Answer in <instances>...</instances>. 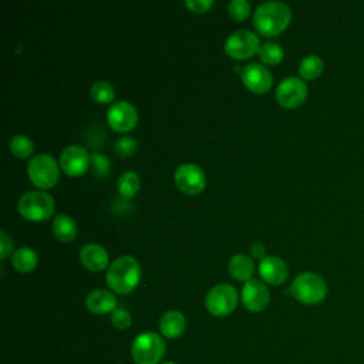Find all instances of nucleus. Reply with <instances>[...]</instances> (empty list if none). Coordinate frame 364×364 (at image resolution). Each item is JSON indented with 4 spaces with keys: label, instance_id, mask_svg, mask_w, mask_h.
<instances>
[{
    "label": "nucleus",
    "instance_id": "nucleus-13",
    "mask_svg": "<svg viewBox=\"0 0 364 364\" xmlns=\"http://www.w3.org/2000/svg\"><path fill=\"white\" fill-rule=\"evenodd\" d=\"M240 299L243 306L249 311L257 313L266 309L270 300V294H269V289L263 282L252 279L243 284Z\"/></svg>",
    "mask_w": 364,
    "mask_h": 364
},
{
    "label": "nucleus",
    "instance_id": "nucleus-23",
    "mask_svg": "<svg viewBox=\"0 0 364 364\" xmlns=\"http://www.w3.org/2000/svg\"><path fill=\"white\" fill-rule=\"evenodd\" d=\"M139 185H141V181H139L138 173L134 172V171H125L118 178L117 188H118V192H119V195L122 198L129 199V198H132L138 192Z\"/></svg>",
    "mask_w": 364,
    "mask_h": 364
},
{
    "label": "nucleus",
    "instance_id": "nucleus-20",
    "mask_svg": "<svg viewBox=\"0 0 364 364\" xmlns=\"http://www.w3.org/2000/svg\"><path fill=\"white\" fill-rule=\"evenodd\" d=\"M53 233L60 242H71L77 235V225L71 216L58 213L53 219Z\"/></svg>",
    "mask_w": 364,
    "mask_h": 364
},
{
    "label": "nucleus",
    "instance_id": "nucleus-19",
    "mask_svg": "<svg viewBox=\"0 0 364 364\" xmlns=\"http://www.w3.org/2000/svg\"><path fill=\"white\" fill-rule=\"evenodd\" d=\"M228 270L235 280L246 283V282L252 280V276L255 272V264L249 256L239 253V255H235L230 257V260L228 263Z\"/></svg>",
    "mask_w": 364,
    "mask_h": 364
},
{
    "label": "nucleus",
    "instance_id": "nucleus-7",
    "mask_svg": "<svg viewBox=\"0 0 364 364\" xmlns=\"http://www.w3.org/2000/svg\"><path fill=\"white\" fill-rule=\"evenodd\" d=\"M237 300L239 296L236 289L228 283H220L208 291L205 297V306L212 316L225 317L236 309Z\"/></svg>",
    "mask_w": 364,
    "mask_h": 364
},
{
    "label": "nucleus",
    "instance_id": "nucleus-34",
    "mask_svg": "<svg viewBox=\"0 0 364 364\" xmlns=\"http://www.w3.org/2000/svg\"><path fill=\"white\" fill-rule=\"evenodd\" d=\"M162 364H176V363H172V361H166V363H162Z\"/></svg>",
    "mask_w": 364,
    "mask_h": 364
},
{
    "label": "nucleus",
    "instance_id": "nucleus-21",
    "mask_svg": "<svg viewBox=\"0 0 364 364\" xmlns=\"http://www.w3.org/2000/svg\"><path fill=\"white\" fill-rule=\"evenodd\" d=\"M37 262H38L37 253L31 247H26V246L18 247L11 255L13 267L21 273H28L34 270V267L37 266Z\"/></svg>",
    "mask_w": 364,
    "mask_h": 364
},
{
    "label": "nucleus",
    "instance_id": "nucleus-16",
    "mask_svg": "<svg viewBox=\"0 0 364 364\" xmlns=\"http://www.w3.org/2000/svg\"><path fill=\"white\" fill-rule=\"evenodd\" d=\"M85 307L94 314L112 313L117 309V297L105 289H95L85 297Z\"/></svg>",
    "mask_w": 364,
    "mask_h": 364
},
{
    "label": "nucleus",
    "instance_id": "nucleus-15",
    "mask_svg": "<svg viewBox=\"0 0 364 364\" xmlns=\"http://www.w3.org/2000/svg\"><path fill=\"white\" fill-rule=\"evenodd\" d=\"M259 274L260 277L273 286H279L286 282L289 276V267L282 257L266 256L259 262Z\"/></svg>",
    "mask_w": 364,
    "mask_h": 364
},
{
    "label": "nucleus",
    "instance_id": "nucleus-24",
    "mask_svg": "<svg viewBox=\"0 0 364 364\" xmlns=\"http://www.w3.org/2000/svg\"><path fill=\"white\" fill-rule=\"evenodd\" d=\"M257 54H259L260 60L264 64L274 65V64H279L283 60L284 51H283V48H282V46L279 43H276V41H266V43H263L260 46Z\"/></svg>",
    "mask_w": 364,
    "mask_h": 364
},
{
    "label": "nucleus",
    "instance_id": "nucleus-28",
    "mask_svg": "<svg viewBox=\"0 0 364 364\" xmlns=\"http://www.w3.org/2000/svg\"><path fill=\"white\" fill-rule=\"evenodd\" d=\"M111 323L115 328L118 330H127L131 326V314L121 307H117L112 313H111Z\"/></svg>",
    "mask_w": 364,
    "mask_h": 364
},
{
    "label": "nucleus",
    "instance_id": "nucleus-2",
    "mask_svg": "<svg viewBox=\"0 0 364 364\" xmlns=\"http://www.w3.org/2000/svg\"><path fill=\"white\" fill-rule=\"evenodd\" d=\"M291 20V10L283 1H264L253 13L255 28L267 37L282 33Z\"/></svg>",
    "mask_w": 364,
    "mask_h": 364
},
{
    "label": "nucleus",
    "instance_id": "nucleus-8",
    "mask_svg": "<svg viewBox=\"0 0 364 364\" xmlns=\"http://www.w3.org/2000/svg\"><path fill=\"white\" fill-rule=\"evenodd\" d=\"M259 37L250 30H237L232 33L225 41V53L236 60H246L259 53Z\"/></svg>",
    "mask_w": 364,
    "mask_h": 364
},
{
    "label": "nucleus",
    "instance_id": "nucleus-12",
    "mask_svg": "<svg viewBox=\"0 0 364 364\" xmlns=\"http://www.w3.org/2000/svg\"><path fill=\"white\" fill-rule=\"evenodd\" d=\"M91 164V156L80 145H68L61 151L60 166L70 176L82 175Z\"/></svg>",
    "mask_w": 364,
    "mask_h": 364
},
{
    "label": "nucleus",
    "instance_id": "nucleus-33",
    "mask_svg": "<svg viewBox=\"0 0 364 364\" xmlns=\"http://www.w3.org/2000/svg\"><path fill=\"white\" fill-rule=\"evenodd\" d=\"M250 252H252V255L255 256V257H257V259H263V255H264V246L262 245V243H253L252 246H250Z\"/></svg>",
    "mask_w": 364,
    "mask_h": 364
},
{
    "label": "nucleus",
    "instance_id": "nucleus-10",
    "mask_svg": "<svg viewBox=\"0 0 364 364\" xmlns=\"http://www.w3.org/2000/svg\"><path fill=\"white\" fill-rule=\"evenodd\" d=\"M307 85L299 77H286L276 88V100L284 108H296L304 102Z\"/></svg>",
    "mask_w": 364,
    "mask_h": 364
},
{
    "label": "nucleus",
    "instance_id": "nucleus-18",
    "mask_svg": "<svg viewBox=\"0 0 364 364\" xmlns=\"http://www.w3.org/2000/svg\"><path fill=\"white\" fill-rule=\"evenodd\" d=\"M186 328V318L178 310H168L159 318V330L166 338H178Z\"/></svg>",
    "mask_w": 364,
    "mask_h": 364
},
{
    "label": "nucleus",
    "instance_id": "nucleus-9",
    "mask_svg": "<svg viewBox=\"0 0 364 364\" xmlns=\"http://www.w3.org/2000/svg\"><path fill=\"white\" fill-rule=\"evenodd\" d=\"M173 181L178 189L186 195H198L206 186V175L196 164H182L173 173Z\"/></svg>",
    "mask_w": 364,
    "mask_h": 364
},
{
    "label": "nucleus",
    "instance_id": "nucleus-27",
    "mask_svg": "<svg viewBox=\"0 0 364 364\" xmlns=\"http://www.w3.org/2000/svg\"><path fill=\"white\" fill-rule=\"evenodd\" d=\"M250 3L246 0H232L228 6V13L233 20L243 21L250 14Z\"/></svg>",
    "mask_w": 364,
    "mask_h": 364
},
{
    "label": "nucleus",
    "instance_id": "nucleus-3",
    "mask_svg": "<svg viewBox=\"0 0 364 364\" xmlns=\"http://www.w3.org/2000/svg\"><path fill=\"white\" fill-rule=\"evenodd\" d=\"M290 293L303 304H317L327 296V284L321 276L313 272H303L291 282Z\"/></svg>",
    "mask_w": 364,
    "mask_h": 364
},
{
    "label": "nucleus",
    "instance_id": "nucleus-11",
    "mask_svg": "<svg viewBox=\"0 0 364 364\" xmlns=\"http://www.w3.org/2000/svg\"><path fill=\"white\" fill-rule=\"evenodd\" d=\"M107 122L117 132H128L138 122V111L128 101H117L107 112Z\"/></svg>",
    "mask_w": 364,
    "mask_h": 364
},
{
    "label": "nucleus",
    "instance_id": "nucleus-29",
    "mask_svg": "<svg viewBox=\"0 0 364 364\" xmlns=\"http://www.w3.org/2000/svg\"><path fill=\"white\" fill-rule=\"evenodd\" d=\"M136 146H138V144L134 138L122 136V138L117 139L114 149L119 156H129L136 151Z\"/></svg>",
    "mask_w": 364,
    "mask_h": 364
},
{
    "label": "nucleus",
    "instance_id": "nucleus-14",
    "mask_svg": "<svg viewBox=\"0 0 364 364\" xmlns=\"http://www.w3.org/2000/svg\"><path fill=\"white\" fill-rule=\"evenodd\" d=\"M240 77L243 84L256 94L267 92L273 84L272 73L259 63H250L245 65Z\"/></svg>",
    "mask_w": 364,
    "mask_h": 364
},
{
    "label": "nucleus",
    "instance_id": "nucleus-25",
    "mask_svg": "<svg viewBox=\"0 0 364 364\" xmlns=\"http://www.w3.org/2000/svg\"><path fill=\"white\" fill-rule=\"evenodd\" d=\"M10 152L16 158H28L34 152V142L24 134H17L10 139Z\"/></svg>",
    "mask_w": 364,
    "mask_h": 364
},
{
    "label": "nucleus",
    "instance_id": "nucleus-6",
    "mask_svg": "<svg viewBox=\"0 0 364 364\" xmlns=\"http://www.w3.org/2000/svg\"><path fill=\"white\" fill-rule=\"evenodd\" d=\"M27 173L30 181L36 186L41 189H48L57 183L60 169L57 161L51 155L37 154L28 161Z\"/></svg>",
    "mask_w": 364,
    "mask_h": 364
},
{
    "label": "nucleus",
    "instance_id": "nucleus-17",
    "mask_svg": "<svg viewBox=\"0 0 364 364\" xmlns=\"http://www.w3.org/2000/svg\"><path fill=\"white\" fill-rule=\"evenodd\" d=\"M80 262L91 272H101L108 266V253L101 245L88 243L80 250Z\"/></svg>",
    "mask_w": 364,
    "mask_h": 364
},
{
    "label": "nucleus",
    "instance_id": "nucleus-26",
    "mask_svg": "<svg viewBox=\"0 0 364 364\" xmlns=\"http://www.w3.org/2000/svg\"><path fill=\"white\" fill-rule=\"evenodd\" d=\"M90 95L91 98L95 101V102H100V104H107V102H111L114 100V95H115V91H114V87L107 82V81H95L91 88H90Z\"/></svg>",
    "mask_w": 364,
    "mask_h": 364
},
{
    "label": "nucleus",
    "instance_id": "nucleus-32",
    "mask_svg": "<svg viewBox=\"0 0 364 364\" xmlns=\"http://www.w3.org/2000/svg\"><path fill=\"white\" fill-rule=\"evenodd\" d=\"M13 250V242L6 230L0 232V257L4 260Z\"/></svg>",
    "mask_w": 364,
    "mask_h": 364
},
{
    "label": "nucleus",
    "instance_id": "nucleus-31",
    "mask_svg": "<svg viewBox=\"0 0 364 364\" xmlns=\"http://www.w3.org/2000/svg\"><path fill=\"white\" fill-rule=\"evenodd\" d=\"M185 6L193 13H205L213 6V1L212 0H186Z\"/></svg>",
    "mask_w": 364,
    "mask_h": 364
},
{
    "label": "nucleus",
    "instance_id": "nucleus-4",
    "mask_svg": "<svg viewBox=\"0 0 364 364\" xmlns=\"http://www.w3.org/2000/svg\"><path fill=\"white\" fill-rule=\"evenodd\" d=\"M165 354V341L154 331L138 334L131 346V357L135 364H158Z\"/></svg>",
    "mask_w": 364,
    "mask_h": 364
},
{
    "label": "nucleus",
    "instance_id": "nucleus-5",
    "mask_svg": "<svg viewBox=\"0 0 364 364\" xmlns=\"http://www.w3.org/2000/svg\"><path fill=\"white\" fill-rule=\"evenodd\" d=\"M17 209L24 219L41 222L54 213V200L43 191H28L20 196Z\"/></svg>",
    "mask_w": 364,
    "mask_h": 364
},
{
    "label": "nucleus",
    "instance_id": "nucleus-30",
    "mask_svg": "<svg viewBox=\"0 0 364 364\" xmlns=\"http://www.w3.org/2000/svg\"><path fill=\"white\" fill-rule=\"evenodd\" d=\"M91 165H92V169L95 172L97 176H105L109 171V159L105 156V155H101V154H97L94 152L91 155Z\"/></svg>",
    "mask_w": 364,
    "mask_h": 364
},
{
    "label": "nucleus",
    "instance_id": "nucleus-1",
    "mask_svg": "<svg viewBox=\"0 0 364 364\" xmlns=\"http://www.w3.org/2000/svg\"><path fill=\"white\" fill-rule=\"evenodd\" d=\"M105 280L108 287L117 294L131 293L141 280L139 262L129 255L117 257L108 267Z\"/></svg>",
    "mask_w": 364,
    "mask_h": 364
},
{
    "label": "nucleus",
    "instance_id": "nucleus-22",
    "mask_svg": "<svg viewBox=\"0 0 364 364\" xmlns=\"http://www.w3.org/2000/svg\"><path fill=\"white\" fill-rule=\"evenodd\" d=\"M324 70V61L317 54H307L299 64V73L304 80L317 78Z\"/></svg>",
    "mask_w": 364,
    "mask_h": 364
}]
</instances>
